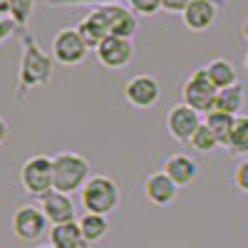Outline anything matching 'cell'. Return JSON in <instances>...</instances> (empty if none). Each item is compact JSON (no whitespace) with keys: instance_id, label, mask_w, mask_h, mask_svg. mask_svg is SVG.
I'll use <instances>...</instances> for the list:
<instances>
[{"instance_id":"1","label":"cell","mask_w":248,"mask_h":248,"mask_svg":"<svg viewBox=\"0 0 248 248\" xmlns=\"http://www.w3.org/2000/svg\"><path fill=\"white\" fill-rule=\"evenodd\" d=\"M17 37H20V47H23V52H20L17 85H15V94H13V99L17 102V105H23L25 97H28L32 90L50 85L55 60H52V55H47L43 47L37 45L35 35H32L28 28L17 30Z\"/></svg>"},{"instance_id":"2","label":"cell","mask_w":248,"mask_h":248,"mask_svg":"<svg viewBox=\"0 0 248 248\" xmlns=\"http://www.w3.org/2000/svg\"><path fill=\"white\" fill-rule=\"evenodd\" d=\"M79 201L85 214H97V216H109L119 209L122 203V191L119 184L107 176V174H92L85 189L79 191Z\"/></svg>"},{"instance_id":"3","label":"cell","mask_w":248,"mask_h":248,"mask_svg":"<svg viewBox=\"0 0 248 248\" xmlns=\"http://www.w3.org/2000/svg\"><path fill=\"white\" fill-rule=\"evenodd\" d=\"M52 176H55V191L75 194L82 191L90 181V161L77 152H60L52 156Z\"/></svg>"},{"instance_id":"4","label":"cell","mask_w":248,"mask_h":248,"mask_svg":"<svg viewBox=\"0 0 248 248\" xmlns=\"http://www.w3.org/2000/svg\"><path fill=\"white\" fill-rule=\"evenodd\" d=\"M20 186L32 199H43L55 191V176H52V156L47 154H32L20 167Z\"/></svg>"},{"instance_id":"5","label":"cell","mask_w":248,"mask_h":248,"mask_svg":"<svg viewBox=\"0 0 248 248\" xmlns=\"http://www.w3.org/2000/svg\"><path fill=\"white\" fill-rule=\"evenodd\" d=\"M50 55H52V60L57 62V65L75 67V65H82V62L87 60L90 47H87L85 40H82V35H79L77 28H62L52 37Z\"/></svg>"},{"instance_id":"6","label":"cell","mask_w":248,"mask_h":248,"mask_svg":"<svg viewBox=\"0 0 248 248\" xmlns=\"http://www.w3.org/2000/svg\"><path fill=\"white\" fill-rule=\"evenodd\" d=\"M47 216L43 214V209L35 203H23L17 206L13 218H10V231L17 241L23 243H35L47 233Z\"/></svg>"},{"instance_id":"7","label":"cell","mask_w":248,"mask_h":248,"mask_svg":"<svg viewBox=\"0 0 248 248\" xmlns=\"http://www.w3.org/2000/svg\"><path fill=\"white\" fill-rule=\"evenodd\" d=\"M216 94H218V90L214 87V82L209 79L203 67H199L189 79H186V85L181 90L184 105H189L199 114H211L216 109Z\"/></svg>"},{"instance_id":"8","label":"cell","mask_w":248,"mask_h":248,"mask_svg":"<svg viewBox=\"0 0 248 248\" xmlns=\"http://www.w3.org/2000/svg\"><path fill=\"white\" fill-rule=\"evenodd\" d=\"M124 97H127V102L137 109H152L161 99V82L154 75H147V72L134 75V77L127 79V85H124Z\"/></svg>"},{"instance_id":"9","label":"cell","mask_w":248,"mask_h":248,"mask_svg":"<svg viewBox=\"0 0 248 248\" xmlns=\"http://www.w3.org/2000/svg\"><path fill=\"white\" fill-rule=\"evenodd\" d=\"M203 124L201 114L196 109H191L189 105H184V102H179V105H174L167 114V132L174 141L179 144H189L194 132Z\"/></svg>"},{"instance_id":"10","label":"cell","mask_w":248,"mask_h":248,"mask_svg":"<svg viewBox=\"0 0 248 248\" xmlns=\"http://www.w3.org/2000/svg\"><path fill=\"white\" fill-rule=\"evenodd\" d=\"M134 40H124V37H107L105 43H102L97 50H94V57L102 67L107 70H124L132 65L134 60Z\"/></svg>"},{"instance_id":"11","label":"cell","mask_w":248,"mask_h":248,"mask_svg":"<svg viewBox=\"0 0 248 248\" xmlns=\"http://www.w3.org/2000/svg\"><path fill=\"white\" fill-rule=\"evenodd\" d=\"M221 8H223V0H191L184 8L181 20L191 32H206L209 28L216 25Z\"/></svg>"},{"instance_id":"12","label":"cell","mask_w":248,"mask_h":248,"mask_svg":"<svg viewBox=\"0 0 248 248\" xmlns=\"http://www.w3.org/2000/svg\"><path fill=\"white\" fill-rule=\"evenodd\" d=\"M144 199H147L152 206H159V209H167L179 199V186L164 174V171H154L144 179Z\"/></svg>"},{"instance_id":"13","label":"cell","mask_w":248,"mask_h":248,"mask_svg":"<svg viewBox=\"0 0 248 248\" xmlns=\"http://www.w3.org/2000/svg\"><path fill=\"white\" fill-rule=\"evenodd\" d=\"M102 13H105V17H107V25H109V35L112 37L134 40V35L139 30V20H137V15L129 8L114 3V5H102Z\"/></svg>"},{"instance_id":"14","label":"cell","mask_w":248,"mask_h":248,"mask_svg":"<svg viewBox=\"0 0 248 248\" xmlns=\"http://www.w3.org/2000/svg\"><path fill=\"white\" fill-rule=\"evenodd\" d=\"M40 209L47 216L50 226H60V223H70L77 221L75 218V201L70 194H62V191H50L47 196L40 199Z\"/></svg>"},{"instance_id":"15","label":"cell","mask_w":248,"mask_h":248,"mask_svg":"<svg viewBox=\"0 0 248 248\" xmlns=\"http://www.w3.org/2000/svg\"><path fill=\"white\" fill-rule=\"evenodd\" d=\"M161 171L167 174L179 189H184V186H191L199 176V164L194 156L189 154H171L167 161H164Z\"/></svg>"},{"instance_id":"16","label":"cell","mask_w":248,"mask_h":248,"mask_svg":"<svg viewBox=\"0 0 248 248\" xmlns=\"http://www.w3.org/2000/svg\"><path fill=\"white\" fill-rule=\"evenodd\" d=\"M77 30H79L82 40L87 43V47L97 50L109 37V25H107V17H105V13H102V8H94L90 15L82 17L77 23Z\"/></svg>"},{"instance_id":"17","label":"cell","mask_w":248,"mask_h":248,"mask_svg":"<svg viewBox=\"0 0 248 248\" xmlns=\"http://www.w3.org/2000/svg\"><path fill=\"white\" fill-rule=\"evenodd\" d=\"M50 246L52 248H87V241L79 229V221L50 226Z\"/></svg>"},{"instance_id":"18","label":"cell","mask_w":248,"mask_h":248,"mask_svg":"<svg viewBox=\"0 0 248 248\" xmlns=\"http://www.w3.org/2000/svg\"><path fill=\"white\" fill-rule=\"evenodd\" d=\"M203 70H206V75H209V79L214 82L216 90H226V87L238 85V70L233 67V62L226 60V57L211 60Z\"/></svg>"},{"instance_id":"19","label":"cell","mask_w":248,"mask_h":248,"mask_svg":"<svg viewBox=\"0 0 248 248\" xmlns=\"http://www.w3.org/2000/svg\"><path fill=\"white\" fill-rule=\"evenodd\" d=\"M246 105V87L241 85H233V87H226V90H218L216 94V112H226L231 117H241V109Z\"/></svg>"},{"instance_id":"20","label":"cell","mask_w":248,"mask_h":248,"mask_svg":"<svg viewBox=\"0 0 248 248\" xmlns=\"http://www.w3.org/2000/svg\"><path fill=\"white\" fill-rule=\"evenodd\" d=\"M79 221V229H82V236H85L87 246H94L99 243L102 238H105L109 233V221L107 216H97V214H85Z\"/></svg>"},{"instance_id":"21","label":"cell","mask_w":248,"mask_h":248,"mask_svg":"<svg viewBox=\"0 0 248 248\" xmlns=\"http://www.w3.org/2000/svg\"><path fill=\"white\" fill-rule=\"evenodd\" d=\"M206 124H209V129L216 134V139H218V144L221 147H226L229 144V137H231V132H233V124H236V117H231V114H226V112H211V114H206V119H203Z\"/></svg>"},{"instance_id":"22","label":"cell","mask_w":248,"mask_h":248,"mask_svg":"<svg viewBox=\"0 0 248 248\" xmlns=\"http://www.w3.org/2000/svg\"><path fill=\"white\" fill-rule=\"evenodd\" d=\"M226 152L233 156H248V117H236L233 132L226 144Z\"/></svg>"},{"instance_id":"23","label":"cell","mask_w":248,"mask_h":248,"mask_svg":"<svg viewBox=\"0 0 248 248\" xmlns=\"http://www.w3.org/2000/svg\"><path fill=\"white\" fill-rule=\"evenodd\" d=\"M189 147L191 149H196V152H201V154H211L214 149H218L221 144H218V139H216V134L209 129V124H201V127L194 132V137H191V141H189Z\"/></svg>"},{"instance_id":"24","label":"cell","mask_w":248,"mask_h":248,"mask_svg":"<svg viewBox=\"0 0 248 248\" xmlns=\"http://www.w3.org/2000/svg\"><path fill=\"white\" fill-rule=\"evenodd\" d=\"M35 3H40V0H10V20L15 23L17 30L28 28L30 17H32V10H35Z\"/></svg>"},{"instance_id":"25","label":"cell","mask_w":248,"mask_h":248,"mask_svg":"<svg viewBox=\"0 0 248 248\" xmlns=\"http://www.w3.org/2000/svg\"><path fill=\"white\" fill-rule=\"evenodd\" d=\"M129 10L137 17H154L164 10L161 0H129Z\"/></svg>"},{"instance_id":"26","label":"cell","mask_w":248,"mask_h":248,"mask_svg":"<svg viewBox=\"0 0 248 248\" xmlns=\"http://www.w3.org/2000/svg\"><path fill=\"white\" fill-rule=\"evenodd\" d=\"M50 8H65V5H94V8H102V5H114L119 0H40Z\"/></svg>"},{"instance_id":"27","label":"cell","mask_w":248,"mask_h":248,"mask_svg":"<svg viewBox=\"0 0 248 248\" xmlns=\"http://www.w3.org/2000/svg\"><path fill=\"white\" fill-rule=\"evenodd\" d=\"M233 186L238 191L248 194V156H243L233 169Z\"/></svg>"},{"instance_id":"28","label":"cell","mask_w":248,"mask_h":248,"mask_svg":"<svg viewBox=\"0 0 248 248\" xmlns=\"http://www.w3.org/2000/svg\"><path fill=\"white\" fill-rule=\"evenodd\" d=\"M13 32H17V28H15L13 20H10V17H0V45H3Z\"/></svg>"},{"instance_id":"29","label":"cell","mask_w":248,"mask_h":248,"mask_svg":"<svg viewBox=\"0 0 248 248\" xmlns=\"http://www.w3.org/2000/svg\"><path fill=\"white\" fill-rule=\"evenodd\" d=\"M161 3H164V10H167V13H184V8L186 5H189L191 3V0H161Z\"/></svg>"},{"instance_id":"30","label":"cell","mask_w":248,"mask_h":248,"mask_svg":"<svg viewBox=\"0 0 248 248\" xmlns=\"http://www.w3.org/2000/svg\"><path fill=\"white\" fill-rule=\"evenodd\" d=\"M5 139H8V122L0 117V144H3Z\"/></svg>"},{"instance_id":"31","label":"cell","mask_w":248,"mask_h":248,"mask_svg":"<svg viewBox=\"0 0 248 248\" xmlns=\"http://www.w3.org/2000/svg\"><path fill=\"white\" fill-rule=\"evenodd\" d=\"M10 15V0H0V17Z\"/></svg>"},{"instance_id":"32","label":"cell","mask_w":248,"mask_h":248,"mask_svg":"<svg viewBox=\"0 0 248 248\" xmlns=\"http://www.w3.org/2000/svg\"><path fill=\"white\" fill-rule=\"evenodd\" d=\"M241 32H243V37H246V43H248V17L243 20V25H241Z\"/></svg>"},{"instance_id":"33","label":"cell","mask_w":248,"mask_h":248,"mask_svg":"<svg viewBox=\"0 0 248 248\" xmlns=\"http://www.w3.org/2000/svg\"><path fill=\"white\" fill-rule=\"evenodd\" d=\"M35 248H52L50 243H40V246H35Z\"/></svg>"},{"instance_id":"34","label":"cell","mask_w":248,"mask_h":248,"mask_svg":"<svg viewBox=\"0 0 248 248\" xmlns=\"http://www.w3.org/2000/svg\"><path fill=\"white\" fill-rule=\"evenodd\" d=\"M243 65H246V72H248V55H246V60H243Z\"/></svg>"}]
</instances>
